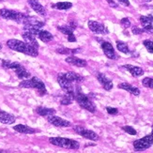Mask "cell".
Wrapping results in <instances>:
<instances>
[{"instance_id":"cell-1","label":"cell","mask_w":153,"mask_h":153,"mask_svg":"<svg viewBox=\"0 0 153 153\" xmlns=\"http://www.w3.org/2000/svg\"><path fill=\"white\" fill-rule=\"evenodd\" d=\"M7 45H8L9 48H10L11 50L19 52V53H23L25 55H27L33 57H36L39 56V52L37 48L33 47V46L27 44L25 42L19 41V39H9V41L7 42Z\"/></svg>"},{"instance_id":"cell-2","label":"cell","mask_w":153,"mask_h":153,"mask_svg":"<svg viewBox=\"0 0 153 153\" xmlns=\"http://www.w3.org/2000/svg\"><path fill=\"white\" fill-rule=\"evenodd\" d=\"M74 100L82 108L88 110L90 113L96 112L97 108H96L95 104L92 102V101L89 99V97L88 95L84 94V93L81 91V88H79L78 86L76 88V90H75V99Z\"/></svg>"},{"instance_id":"cell-3","label":"cell","mask_w":153,"mask_h":153,"mask_svg":"<svg viewBox=\"0 0 153 153\" xmlns=\"http://www.w3.org/2000/svg\"><path fill=\"white\" fill-rule=\"evenodd\" d=\"M20 88H35L41 95L46 94V86L44 83L38 77H32L31 79H25L19 85Z\"/></svg>"},{"instance_id":"cell-4","label":"cell","mask_w":153,"mask_h":153,"mask_svg":"<svg viewBox=\"0 0 153 153\" xmlns=\"http://www.w3.org/2000/svg\"><path fill=\"white\" fill-rule=\"evenodd\" d=\"M49 142L52 145L56 146V147L67 149H78L80 147L79 142L72 140V139L63 138V137H50Z\"/></svg>"},{"instance_id":"cell-5","label":"cell","mask_w":153,"mask_h":153,"mask_svg":"<svg viewBox=\"0 0 153 153\" xmlns=\"http://www.w3.org/2000/svg\"><path fill=\"white\" fill-rule=\"evenodd\" d=\"M26 14L17 11V10H8V9H1L0 10V17H2L3 19L6 20H11V21H14L18 24H23L24 20L26 18Z\"/></svg>"},{"instance_id":"cell-6","label":"cell","mask_w":153,"mask_h":153,"mask_svg":"<svg viewBox=\"0 0 153 153\" xmlns=\"http://www.w3.org/2000/svg\"><path fill=\"white\" fill-rule=\"evenodd\" d=\"M57 82H58L59 85H60V88L64 90L65 94H68L71 97L75 99V91L74 89L72 84L70 81H68V80L63 76L62 74H59L57 75Z\"/></svg>"},{"instance_id":"cell-7","label":"cell","mask_w":153,"mask_h":153,"mask_svg":"<svg viewBox=\"0 0 153 153\" xmlns=\"http://www.w3.org/2000/svg\"><path fill=\"white\" fill-rule=\"evenodd\" d=\"M74 131L77 132L78 134H80L82 137L88 139L91 141H98L99 140V135L96 134L95 131H93L91 130L85 129L83 126H75Z\"/></svg>"},{"instance_id":"cell-8","label":"cell","mask_w":153,"mask_h":153,"mask_svg":"<svg viewBox=\"0 0 153 153\" xmlns=\"http://www.w3.org/2000/svg\"><path fill=\"white\" fill-rule=\"evenodd\" d=\"M88 27L93 33H95V34L105 35V34H108L109 33L107 27H106L103 24L96 22V21H89L88 22Z\"/></svg>"},{"instance_id":"cell-9","label":"cell","mask_w":153,"mask_h":153,"mask_svg":"<svg viewBox=\"0 0 153 153\" xmlns=\"http://www.w3.org/2000/svg\"><path fill=\"white\" fill-rule=\"evenodd\" d=\"M47 120L52 125L56 126V127L64 128V127H70V126H71V122L70 121L66 120V119H63V118L59 117H56L54 115L47 117Z\"/></svg>"},{"instance_id":"cell-10","label":"cell","mask_w":153,"mask_h":153,"mask_svg":"<svg viewBox=\"0 0 153 153\" xmlns=\"http://www.w3.org/2000/svg\"><path fill=\"white\" fill-rule=\"evenodd\" d=\"M101 47L104 53V55L107 56L109 59H116L117 56H116V52L115 49L113 47V45L108 42H102L101 43Z\"/></svg>"},{"instance_id":"cell-11","label":"cell","mask_w":153,"mask_h":153,"mask_svg":"<svg viewBox=\"0 0 153 153\" xmlns=\"http://www.w3.org/2000/svg\"><path fill=\"white\" fill-rule=\"evenodd\" d=\"M97 79H98V81L100 82V84L102 85V88L105 90L110 91L113 88V82L105 74H101V72H98V74H97Z\"/></svg>"},{"instance_id":"cell-12","label":"cell","mask_w":153,"mask_h":153,"mask_svg":"<svg viewBox=\"0 0 153 153\" xmlns=\"http://www.w3.org/2000/svg\"><path fill=\"white\" fill-rule=\"evenodd\" d=\"M27 2L29 6L31 7V9L33 10H35V12H37L38 14H39L41 16H46L47 12H46L45 8L38 1V0H27Z\"/></svg>"},{"instance_id":"cell-13","label":"cell","mask_w":153,"mask_h":153,"mask_svg":"<svg viewBox=\"0 0 153 153\" xmlns=\"http://www.w3.org/2000/svg\"><path fill=\"white\" fill-rule=\"evenodd\" d=\"M22 37H23V39H24V41H25V42H26L27 44H29V45H31V46H33V47H35V48H39V42H38V41L36 39V36L35 35H33V34H31L30 32H28V31H24L23 33H22Z\"/></svg>"},{"instance_id":"cell-14","label":"cell","mask_w":153,"mask_h":153,"mask_svg":"<svg viewBox=\"0 0 153 153\" xmlns=\"http://www.w3.org/2000/svg\"><path fill=\"white\" fill-rule=\"evenodd\" d=\"M134 147L136 151H142V150H146L149 149L151 147V144L146 139V137H143L134 142Z\"/></svg>"},{"instance_id":"cell-15","label":"cell","mask_w":153,"mask_h":153,"mask_svg":"<svg viewBox=\"0 0 153 153\" xmlns=\"http://www.w3.org/2000/svg\"><path fill=\"white\" fill-rule=\"evenodd\" d=\"M65 60L67 63H69V64H71L72 66H76V67H80V68H84V67H85L86 65H88V62H86L85 59L76 57L74 56H68L67 58L65 59Z\"/></svg>"},{"instance_id":"cell-16","label":"cell","mask_w":153,"mask_h":153,"mask_svg":"<svg viewBox=\"0 0 153 153\" xmlns=\"http://www.w3.org/2000/svg\"><path fill=\"white\" fill-rule=\"evenodd\" d=\"M62 74L71 83H72V82L82 83L84 80H85V77L84 76L80 75V74H76V72H74V71H67V72H64V74Z\"/></svg>"},{"instance_id":"cell-17","label":"cell","mask_w":153,"mask_h":153,"mask_svg":"<svg viewBox=\"0 0 153 153\" xmlns=\"http://www.w3.org/2000/svg\"><path fill=\"white\" fill-rule=\"evenodd\" d=\"M140 22L143 26V30L144 32H147L149 34H153V25L152 22L150 21V19L149 16H140Z\"/></svg>"},{"instance_id":"cell-18","label":"cell","mask_w":153,"mask_h":153,"mask_svg":"<svg viewBox=\"0 0 153 153\" xmlns=\"http://www.w3.org/2000/svg\"><path fill=\"white\" fill-rule=\"evenodd\" d=\"M15 117L12 114H10L8 112L5 111H0V122L3 124L10 125L15 122Z\"/></svg>"},{"instance_id":"cell-19","label":"cell","mask_w":153,"mask_h":153,"mask_svg":"<svg viewBox=\"0 0 153 153\" xmlns=\"http://www.w3.org/2000/svg\"><path fill=\"white\" fill-rule=\"evenodd\" d=\"M23 25H33V26H36V27H39V28H42V26H44V23L42 21H41L39 19H38L37 17L28 16V15L24 20Z\"/></svg>"},{"instance_id":"cell-20","label":"cell","mask_w":153,"mask_h":153,"mask_svg":"<svg viewBox=\"0 0 153 153\" xmlns=\"http://www.w3.org/2000/svg\"><path fill=\"white\" fill-rule=\"evenodd\" d=\"M118 88H120V89H124L126 91H128L129 93H131V94L132 95H134V96H139L140 95V90H139L137 88H135V86L134 85H131V84L129 83H120L118 85Z\"/></svg>"},{"instance_id":"cell-21","label":"cell","mask_w":153,"mask_h":153,"mask_svg":"<svg viewBox=\"0 0 153 153\" xmlns=\"http://www.w3.org/2000/svg\"><path fill=\"white\" fill-rule=\"evenodd\" d=\"M123 68L125 70H127L134 77H139V76H142L144 74L143 69L140 67H137V66H132V65L128 64V65H124Z\"/></svg>"},{"instance_id":"cell-22","label":"cell","mask_w":153,"mask_h":153,"mask_svg":"<svg viewBox=\"0 0 153 153\" xmlns=\"http://www.w3.org/2000/svg\"><path fill=\"white\" fill-rule=\"evenodd\" d=\"M13 130L16 131L17 132H20V134H32L37 131L35 129L29 127V126L23 125V124H18V125L14 126V127H13Z\"/></svg>"},{"instance_id":"cell-23","label":"cell","mask_w":153,"mask_h":153,"mask_svg":"<svg viewBox=\"0 0 153 153\" xmlns=\"http://www.w3.org/2000/svg\"><path fill=\"white\" fill-rule=\"evenodd\" d=\"M36 112H37L38 115L42 116V117H45L56 114V110L55 109L47 108V107H44V106H39V107H37Z\"/></svg>"},{"instance_id":"cell-24","label":"cell","mask_w":153,"mask_h":153,"mask_svg":"<svg viewBox=\"0 0 153 153\" xmlns=\"http://www.w3.org/2000/svg\"><path fill=\"white\" fill-rule=\"evenodd\" d=\"M38 38L41 39L42 42H45V43L52 42L53 39H54V37H53L51 33L46 30H39V34H38Z\"/></svg>"},{"instance_id":"cell-25","label":"cell","mask_w":153,"mask_h":153,"mask_svg":"<svg viewBox=\"0 0 153 153\" xmlns=\"http://www.w3.org/2000/svg\"><path fill=\"white\" fill-rule=\"evenodd\" d=\"M14 71H15V74H16V75H17V77L19 79L25 80V79H28L31 76L30 72L26 71V69L25 67H23L22 65L20 66V67H18L17 69H15Z\"/></svg>"},{"instance_id":"cell-26","label":"cell","mask_w":153,"mask_h":153,"mask_svg":"<svg viewBox=\"0 0 153 153\" xmlns=\"http://www.w3.org/2000/svg\"><path fill=\"white\" fill-rule=\"evenodd\" d=\"M1 65L4 69H11V70H15L21 66V64L18 63V62L10 61V60H7V59H2Z\"/></svg>"},{"instance_id":"cell-27","label":"cell","mask_w":153,"mask_h":153,"mask_svg":"<svg viewBox=\"0 0 153 153\" xmlns=\"http://www.w3.org/2000/svg\"><path fill=\"white\" fill-rule=\"evenodd\" d=\"M56 53L61 55H74V54H78L81 53V49H69V48H58L56 49Z\"/></svg>"},{"instance_id":"cell-28","label":"cell","mask_w":153,"mask_h":153,"mask_svg":"<svg viewBox=\"0 0 153 153\" xmlns=\"http://www.w3.org/2000/svg\"><path fill=\"white\" fill-rule=\"evenodd\" d=\"M72 7V4L71 2H58L56 4L52 5L53 9H56V10H69Z\"/></svg>"},{"instance_id":"cell-29","label":"cell","mask_w":153,"mask_h":153,"mask_svg":"<svg viewBox=\"0 0 153 153\" xmlns=\"http://www.w3.org/2000/svg\"><path fill=\"white\" fill-rule=\"evenodd\" d=\"M117 50L119 52H121V53L126 54V55H128L131 53L128 44L121 42V41H117Z\"/></svg>"},{"instance_id":"cell-30","label":"cell","mask_w":153,"mask_h":153,"mask_svg":"<svg viewBox=\"0 0 153 153\" xmlns=\"http://www.w3.org/2000/svg\"><path fill=\"white\" fill-rule=\"evenodd\" d=\"M57 29L60 31L61 33L65 35H70V34H72L74 31V29L71 27V26L68 25H61V26H57Z\"/></svg>"},{"instance_id":"cell-31","label":"cell","mask_w":153,"mask_h":153,"mask_svg":"<svg viewBox=\"0 0 153 153\" xmlns=\"http://www.w3.org/2000/svg\"><path fill=\"white\" fill-rule=\"evenodd\" d=\"M74 101V98L71 97V96L68 95V94H66L65 96H63V97L61 98V100H60V103H61L62 105H70Z\"/></svg>"},{"instance_id":"cell-32","label":"cell","mask_w":153,"mask_h":153,"mask_svg":"<svg viewBox=\"0 0 153 153\" xmlns=\"http://www.w3.org/2000/svg\"><path fill=\"white\" fill-rule=\"evenodd\" d=\"M142 85L145 88H148L150 89H153V79L150 77H146L142 80Z\"/></svg>"},{"instance_id":"cell-33","label":"cell","mask_w":153,"mask_h":153,"mask_svg":"<svg viewBox=\"0 0 153 153\" xmlns=\"http://www.w3.org/2000/svg\"><path fill=\"white\" fill-rule=\"evenodd\" d=\"M143 44L146 47V49L148 50V52L153 54V42L152 41H150V39H146V41H144Z\"/></svg>"},{"instance_id":"cell-34","label":"cell","mask_w":153,"mask_h":153,"mask_svg":"<svg viewBox=\"0 0 153 153\" xmlns=\"http://www.w3.org/2000/svg\"><path fill=\"white\" fill-rule=\"evenodd\" d=\"M125 132H127L128 134H131V135H136L137 134V131L135 129H134L131 126H123L121 128Z\"/></svg>"},{"instance_id":"cell-35","label":"cell","mask_w":153,"mask_h":153,"mask_svg":"<svg viewBox=\"0 0 153 153\" xmlns=\"http://www.w3.org/2000/svg\"><path fill=\"white\" fill-rule=\"evenodd\" d=\"M120 25H122L123 28H129L131 26V21L129 18H122L120 20Z\"/></svg>"},{"instance_id":"cell-36","label":"cell","mask_w":153,"mask_h":153,"mask_svg":"<svg viewBox=\"0 0 153 153\" xmlns=\"http://www.w3.org/2000/svg\"><path fill=\"white\" fill-rule=\"evenodd\" d=\"M106 111H107V113L109 115H113V116H115V115H117L118 114V110L117 108H114V107H106Z\"/></svg>"},{"instance_id":"cell-37","label":"cell","mask_w":153,"mask_h":153,"mask_svg":"<svg viewBox=\"0 0 153 153\" xmlns=\"http://www.w3.org/2000/svg\"><path fill=\"white\" fill-rule=\"evenodd\" d=\"M131 32H132V34H134V35H140L144 32V30L143 28H139L138 26H134L131 29Z\"/></svg>"},{"instance_id":"cell-38","label":"cell","mask_w":153,"mask_h":153,"mask_svg":"<svg viewBox=\"0 0 153 153\" xmlns=\"http://www.w3.org/2000/svg\"><path fill=\"white\" fill-rule=\"evenodd\" d=\"M146 137V139L151 144V146L153 145V126H152V131H151V134H149V135H147V136H145Z\"/></svg>"},{"instance_id":"cell-39","label":"cell","mask_w":153,"mask_h":153,"mask_svg":"<svg viewBox=\"0 0 153 153\" xmlns=\"http://www.w3.org/2000/svg\"><path fill=\"white\" fill-rule=\"evenodd\" d=\"M106 1L108 2V4L112 7V8H115V9L118 8V5H117V3L115 2V0H106Z\"/></svg>"},{"instance_id":"cell-40","label":"cell","mask_w":153,"mask_h":153,"mask_svg":"<svg viewBox=\"0 0 153 153\" xmlns=\"http://www.w3.org/2000/svg\"><path fill=\"white\" fill-rule=\"evenodd\" d=\"M68 42H76V38L74 35V33H72V34L68 35Z\"/></svg>"},{"instance_id":"cell-41","label":"cell","mask_w":153,"mask_h":153,"mask_svg":"<svg viewBox=\"0 0 153 153\" xmlns=\"http://www.w3.org/2000/svg\"><path fill=\"white\" fill-rule=\"evenodd\" d=\"M117 1L120 4L124 5V6H127V7L130 6V1H129V0H117Z\"/></svg>"},{"instance_id":"cell-42","label":"cell","mask_w":153,"mask_h":153,"mask_svg":"<svg viewBox=\"0 0 153 153\" xmlns=\"http://www.w3.org/2000/svg\"><path fill=\"white\" fill-rule=\"evenodd\" d=\"M69 25L71 26V27H72V28H74V30H75V28L77 27V24H76L75 22H70Z\"/></svg>"},{"instance_id":"cell-43","label":"cell","mask_w":153,"mask_h":153,"mask_svg":"<svg viewBox=\"0 0 153 153\" xmlns=\"http://www.w3.org/2000/svg\"><path fill=\"white\" fill-rule=\"evenodd\" d=\"M149 18L150 19V21H151V22H152V24H153V16H152V15H149Z\"/></svg>"},{"instance_id":"cell-44","label":"cell","mask_w":153,"mask_h":153,"mask_svg":"<svg viewBox=\"0 0 153 153\" xmlns=\"http://www.w3.org/2000/svg\"><path fill=\"white\" fill-rule=\"evenodd\" d=\"M143 1H145V2H150L151 0H143Z\"/></svg>"},{"instance_id":"cell-45","label":"cell","mask_w":153,"mask_h":153,"mask_svg":"<svg viewBox=\"0 0 153 153\" xmlns=\"http://www.w3.org/2000/svg\"><path fill=\"white\" fill-rule=\"evenodd\" d=\"M1 49H2V44L0 43V50H1Z\"/></svg>"},{"instance_id":"cell-46","label":"cell","mask_w":153,"mask_h":153,"mask_svg":"<svg viewBox=\"0 0 153 153\" xmlns=\"http://www.w3.org/2000/svg\"><path fill=\"white\" fill-rule=\"evenodd\" d=\"M0 1H4V0H0Z\"/></svg>"}]
</instances>
